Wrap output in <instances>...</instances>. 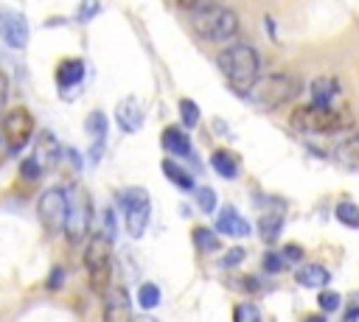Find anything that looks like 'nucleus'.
<instances>
[{"mask_svg": "<svg viewBox=\"0 0 359 322\" xmlns=\"http://www.w3.org/2000/svg\"><path fill=\"white\" fill-rule=\"evenodd\" d=\"M219 67L236 92H250L258 81V53L247 42H233L219 53Z\"/></svg>", "mask_w": 359, "mask_h": 322, "instance_id": "obj_1", "label": "nucleus"}, {"mask_svg": "<svg viewBox=\"0 0 359 322\" xmlns=\"http://www.w3.org/2000/svg\"><path fill=\"white\" fill-rule=\"evenodd\" d=\"M191 25L196 34H202L205 39L213 42H227L236 36L238 31V17L224 8V6H213V3H202V6H191Z\"/></svg>", "mask_w": 359, "mask_h": 322, "instance_id": "obj_2", "label": "nucleus"}, {"mask_svg": "<svg viewBox=\"0 0 359 322\" xmlns=\"http://www.w3.org/2000/svg\"><path fill=\"white\" fill-rule=\"evenodd\" d=\"M84 269H87L90 288L95 294H107L112 280V241L104 238L101 232H95L84 246Z\"/></svg>", "mask_w": 359, "mask_h": 322, "instance_id": "obj_3", "label": "nucleus"}, {"mask_svg": "<svg viewBox=\"0 0 359 322\" xmlns=\"http://www.w3.org/2000/svg\"><path fill=\"white\" fill-rule=\"evenodd\" d=\"M252 98L261 104V106H280L286 101H292L297 92H300V78L297 76H289V73H272L261 81H255V87L250 90Z\"/></svg>", "mask_w": 359, "mask_h": 322, "instance_id": "obj_4", "label": "nucleus"}, {"mask_svg": "<svg viewBox=\"0 0 359 322\" xmlns=\"http://www.w3.org/2000/svg\"><path fill=\"white\" fill-rule=\"evenodd\" d=\"M0 132H3V140H6V148L8 151H22L31 137H34V115L25 109V106H11L3 112L0 118Z\"/></svg>", "mask_w": 359, "mask_h": 322, "instance_id": "obj_5", "label": "nucleus"}, {"mask_svg": "<svg viewBox=\"0 0 359 322\" xmlns=\"http://www.w3.org/2000/svg\"><path fill=\"white\" fill-rule=\"evenodd\" d=\"M292 126L300 132H314V134H331L342 126V115L334 106H300L292 112Z\"/></svg>", "mask_w": 359, "mask_h": 322, "instance_id": "obj_6", "label": "nucleus"}, {"mask_svg": "<svg viewBox=\"0 0 359 322\" xmlns=\"http://www.w3.org/2000/svg\"><path fill=\"white\" fill-rule=\"evenodd\" d=\"M121 207H123V216H126V232L132 238H140L146 232V224H149V216H151L149 193L143 188H126V190H121Z\"/></svg>", "mask_w": 359, "mask_h": 322, "instance_id": "obj_7", "label": "nucleus"}, {"mask_svg": "<svg viewBox=\"0 0 359 322\" xmlns=\"http://www.w3.org/2000/svg\"><path fill=\"white\" fill-rule=\"evenodd\" d=\"M36 216L45 224L48 232L65 230V218H67V190L65 188H48L39 202H36Z\"/></svg>", "mask_w": 359, "mask_h": 322, "instance_id": "obj_8", "label": "nucleus"}, {"mask_svg": "<svg viewBox=\"0 0 359 322\" xmlns=\"http://www.w3.org/2000/svg\"><path fill=\"white\" fill-rule=\"evenodd\" d=\"M0 39L14 50H22L28 45V22L11 6H0Z\"/></svg>", "mask_w": 359, "mask_h": 322, "instance_id": "obj_9", "label": "nucleus"}, {"mask_svg": "<svg viewBox=\"0 0 359 322\" xmlns=\"http://www.w3.org/2000/svg\"><path fill=\"white\" fill-rule=\"evenodd\" d=\"M87 224H90V202L87 196L79 190L76 196L67 193V218H65V232L67 238L76 244L84 232H87Z\"/></svg>", "mask_w": 359, "mask_h": 322, "instance_id": "obj_10", "label": "nucleus"}, {"mask_svg": "<svg viewBox=\"0 0 359 322\" xmlns=\"http://www.w3.org/2000/svg\"><path fill=\"white\" fill-rule=\"evenodd\" d=\"M104 322H132V300L123 286H109L104 294Z\"/></svg>", "mask_w": 359, "mask_h": 322, "instance_id": "obj_11", "label": "nucleus"}, {"mask_svg": "<svg viewBox=\"0 0 359 322\" xmlns=\"http://www.w3.org/2000/svg\"><path fill=\"white\" fill-rule=\"evenodd\" d=\"M115 120H118L121 132L135 134V132L143 126V104H140L135 95H126V98L118 101V106H115Z\"/></svg>", "mask_w": 359, "mask_h": 322, "instance_id": "obj_12", "label": "nucleus"}, {"mask_svg": "<svg viewBox=\"0 0 359 322\" xmlns=\"http://www.w3.org/2000/svg\"><path fill=\"white\" fill-rule=\"evenodd\" d=\"M216 230L224 232V235H233V238H244V235H250L252 227H250V221L233 204H224L219 210V216H216Z\"/></svg>", "mask_w": 359, "mask_h": 322, "instance_id": "obj_13", "label": "nucleus"}, {"mask_svg": "<svg viewBox=\"0 0 359 322\" xmlns=\"http://www.w3.org/2000/svg\"><path fill=\"white\" fill-rule=\"evenodd\" d=\"M87 134H90V140H93L90 157L98 160L101 151H104V140H107V115H104L101 109H95V112L87 115Z\"/></svg>", "mask_w": 359, "mask_h": 322, "instance_id": "obj_14", "label": "nucleus"}, {"mask_svg": "<svg viewBox=\"0 0 359 322\" xmlns=\"http://www.w3.org/2000/svg\"><path fill=\"white\" fill-rule=\"evenodd\" d=\"M294 280L306 288H325L331 283V272L320 263H303L300 269H294Z\"/></svg>", "mask_w": 359, "mask_h": 322, "instance_id": "obj_15", "label": "nucleus"}, {"mask_svg": "<svg viewBox=\"0 0 359 322\" xmlns=\"http://www.w3.org/2000/svg\"><path fill=\"white\" fill-rule=\"evenodd\" d=\"M163 148L174 157H188L191 154V140L180 126H165L163 129Z\"/></svg>", "mask_w": 359, "mask_h": 322, "instance_id": "obj_16", "label": "nucleus"}, {"mask_svg": "<svg viewBox=\"0 0 359 322\" xmlns=\"http://www.w3.org/2000/svg\"><path fill=\"white\" fill-rule=\"evenodd\" d=\"M81 78H84V62H81V59H65V62L56 67V84H59L62 90L76 87Z\"/></svg>", "mask_w": 359, "mask_h": 322, "instance_id": "obj_17", "label": "nucleus"}, {"mask_svg": "<svg viewBox=\"0 0 359 322\" xmlns=\"http://www.w3.org/2000/svg\"><path fill=\"white\" fill-rule=\"evenodd\" d=\"M339 92V81L337 78H317L311 84V106H331V101Z\"/></svg>", "mask_w": 359, "mask_h": 322, "instance_id": "obj_18", "label": "nucleus"}, {"mask_svg": "<svg viewBox=\"0 0 359 322\" xmlns=\"http://www.w3.org/2000/svg\"><path fill=\"white\" fill-rule=\"evenodd\" d=\"M59 151H62V148H59V143L53 140V134H50V132H42V134L36 137V151H34L31 157H34L39 165H45V162H56V160H59Z\"/></svg>", "mask_w": 359, "mask_h": 322, "instance_id": "obj_19", "label": "nucleus"}, {"mask_svg": "<svg viewBox=\"0 0 359 322\" xmlns=\"http://www.w3.org/2000/svg\"><path fill=\"white\" fill-rule=\"evenodd\" d=\"M210 165H213V171H216L219 176H224V179H236V176H238V160H236V154H230V151H224V148L213 151Z\"/></svg>", "mask_w": 359, "mask_h": 322, "instance_id": "obj_20", "label": "nucleus"}, {"mask_svg": "<svg viewBox=\"0 0 359 322\" xmlns=\"http://www.w3.org/2000/svg\"><path fill=\"white\" fill-rule=\"evenodd\" d=\"M163 174L168 176V182H171V185L182 188V190H191V188H194V179H191V174H188L185 168H180L174 160H163Z\"/></svg>", "mask_w": 359, "mask_h": 322, "instance_id": "obj_21", "label": "nucleus"}, {"mask_svg": "<svg viewBox=\"0 0 359 322\" xmlns=\"http://www.w3.org/2000/svg\"><path fill=\"white\" fill-rule=\"evenodd\" d=\"M191 238H194V244H196V249L199 252H216L222 244H219V235L213 232V230H208V227H196L194 232H191Z\"/></svg>", "mask_w": 359, "mask_h": 322, "instance_id": "obj_22", "label": "nucleus"}, {"mask_svg": "<svg viewBox=\"0 0 359 322\" xmlns=\"http://www.w3.org/2000/svg\"><path fill=\"white\" fill-rule=\"evenodd\" d=\"M334 216L339 218V224H345V227H351V230L359 227V204H353V202H339V204L334 207Z\"/></svg>", "mask_w": 359, "mask_h": 322, "instance_id": "obj_23", "label": "nucleus"}, {"mask_svg": "<svg viewBox=\"0 0 359 322\" xmlns=\"http://www.w3.org/2000/svg\"><path fill=\"white\" fill-rule=\"evenodd\" d=\"M137 302H140V308H146V311L157 308V305H160V288H157L154 283H143V286L137 288Z\"/></svg>", "mask_w": 359, "mask_h": 322, "instance_id": "obj_24", "label": "nucleus"}, {"mask_svg": "<svg viewBox=\"0 0 359 322\" xmlns=\"http://www.w3.org/2000/svg\"><path fill=\"white\" fill-rule=\"evenodd\" d=\"M233 322H261V308L255 302H238L233 308Z\"/></svg>", "mask_w": 359, "mask_h": 322, "instance_id": "obj_25", "label": "nucleus"}, {"mask_svg": "<svg viewBox=\"0 0 359 322\" xmlns=\"http://www.w3.org/2000/svg\"><path fill=\"white\" fill-rule=\"evenodd\" d=\"M280 227H283V218L280 216H264L261 218V238L264 241H275L278 232H280Z\"/></svg>", "mask_w": 359, "mask_h": 322, "instance_id": "obj_26", "label": "nucleus"}, {"mask_svg": "<svg viewBox=\"0 0 359 322\" xmlns=\"http://www.w3.org/2000/svg\"><path fill=\"white\" fill-rule=\"evenodd\" d=\"M180 115H182V123H185L188 129H194V126L199 123V106H196L191 98H182V101H180Z\"/></svg>", "mask_w": 359, "mask_h": 322, "instance_id": "obj_27", "label": "nucleus"}, {"mask_svg": "<svg viewBox=\"0 0 359 322\" xmlns=\"http://www.w3.org/2000/svg\"><path fill=\"white\" fill-rule=\"evenodd\" d=\"M196 204H199L202 213H213L216 210V190L208 188V185L196 188Z\"/></svg>", "mask_w": 359, "mask_h": 322, "instance_id": "obj_28", "label": "nucleus"}, {"mask_svg": "<svg viewBox=\"0 0 359 322\" xmlns=\"http://www.w3.org/2000/svg\"><path fill=\"white\" fill-rule=\"evenodd\" d=\"M39 174H42V165H39L34 157H25V160L20 162V176H22L25 182H36Z\"/></svg>", "mask_w": 359, "mask_h": 322, "instance_id": "obj_29", "label": "nucleus"}, {"mask_svg": "<svg viewBox=\"0 0 359 322\" xmlns=\"http://www.w3.org/2000/svg\"><path fill=\"white\" fill-rule=\"evenodd\" d=\"M339 294L337 291H320L317 294V305H320V311H325V314H331V311H337L339 308Z\"/></svg>", "mask_w": 359, "mask_h": 322, "instance_id": "obj_30", "label": "nucleus"}, {"mask_svg": "<svg viewBox=\"0 0 359 322\" xmlns=\"http://www.w3.org/2000/svg\"><path fill=\"white\" fill-rule=\"evenodd\" d=\"M241 260H244V249H241V246H233V249L224 252V258H222V269H233V266H238Z\"/></svg>", "mask_w": 359, "mask_h": 322, "instance_id": "obj_31", "label": "nucleus"}, {"mask_svg": "<svg viewBox=\"0 0 359 322\" xmlns=\"http://www.w3.org/2000/svg\"><path fill=\"white\" fill-rule=\"evenodd\" d=\"M264 272H269V274L283 272V258H280L278 252H266V255H264Z\"/></svg>", "mask_w": 359, "mask_h": 322, "instance_id": "obj_32", "label": "nucleus"}, {"mask_svg": "<svg viewBox=\"0 0 359 322\" xmlns=\"http://www.w3.org/2000/svg\"><path fill=\"white\" fill-rule=\"evenodd\" d=\"M62 280H65V269H62V266H53L50 274H48V283H45V286H48L50 291H56V288L62 286Z\"/></svg>", "mask_w": 359, "mask_h": 322, "instance_id": "obj_33", "label": "nucleus"}, {"mask_svg": "<svg viewBox=\"0 0 359 322\" xmlns=\"http://www.w3.org/2000/svg\"><path fill=\"white\" fill-rule=\"evenodd\" d=\"M98 11H101V6H98V3H84L81 8H76V20H79V22H84L87 17H93V14H98Z\"/></svg>", "mask_w": 359, "mask_h": 322, "instance_id": "obj_34", "label": "nucleus"}, {"mask_svg": "<svg viewBox=\"0 0 359 322\" xmlns=\"http://www.w3.org/2000/svg\"><path fill=\"white\" fill-rule=\"evenodd\" d=\"M6 101H8V76H6L3 67H0V118H3V112H6Z\"/></svg>", "mask_w": 359, "mask_h": 322, "instance_id": "obj_35", "label": "nucleus"}, {"mask_svg": "<svg viewBox=\"0 0 359 322\" xmlns=\"http://www.w3.org/2000/svg\"><path fill=\"white\" fill-rule=\"evenodd\" d=\"M104 238H109L112 241V235H115V213L112 210H104V232H101Z\"/></svg>", "mask_w": 359, "mask_h": 322, "instance_id": "obj_36", "label": "nucleus"}, {"mask_svg": "<svg viewBox=\"0 0 359 322\" xmlns=\"http://www.w3.org/2000/svg\"><path fill=\"white\" fill-rule=\"evenodd\" d=\"M283 258H289V260H300V258H303V249H300L297 244H289V246L283 249Z\"/></svg>", "mask_w": 359, "mask_h": 322, "instance_id": "obj_37", "label": "nucleus"}, {"mask_svg": "<svg viewBox=\"0 0 359 322\" xmlns=\"http://www.w3.org/2000/svg\"><path fill=\"white\" fill-rule=\"evenodd\" d=\"M306 322H323V316H317V319H306Z\"/></svg>", "mask_w": 359, "mask_h": 322, "instance_id": "obj_38", "label": "nucleus"}]
</instances>
